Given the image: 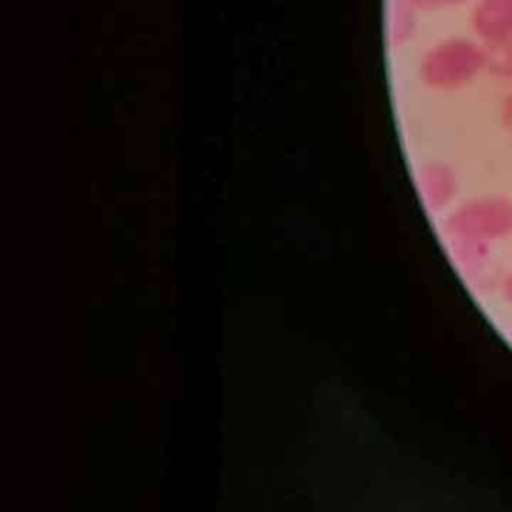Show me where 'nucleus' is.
I'll return each instance as SVG.
<instances>
[{"instance_id":"obj_1","label":"nucleus","mask_w":512,"mask_h":512,"mask_svg":"<svg viewBox=\"0 0 512 512\" xmlns=\"http://www.w3.org/2000/svg\"><path fill=\"white\" fill-rule=\"evenodd\" d=\"M476 17L484 33L504 37L512 33V0H486Z\"/></svg>"}]
</instances>
